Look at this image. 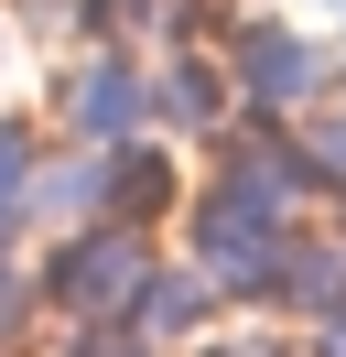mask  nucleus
Here are the masks:
<instances>
[]
</instances>
